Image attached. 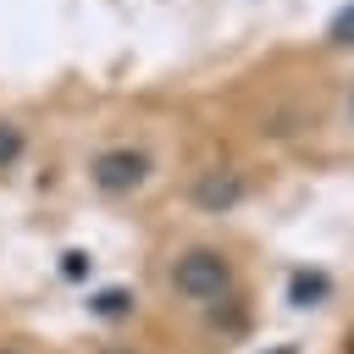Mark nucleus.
Here are the masks:
<instances>
[{
    "mask_svg": "<svg viewBox=\"0 0 354 354\" xmlns=\"http://www.w3.org/2000/svg\"><path fill=\"white\" fill-rule=\"evenodd\" d=\"M332 354H354V343H332Z\"/></svg>",
    "mask_w": 354,
    "mask_h": 354,
    "instance_id": "7",
    "label": "nucleus"
},
{
    "mask_svg": "<svg viewBox=\"0 0 354 354\" xmlns=\"http://www.w3.org/2000/svg\"><path fill=\"white\" fill-rule=\"evenodd\" d=\"M0 354H33V343H22V337H0Z\"/></svg>",
    "mask_w": 354,
    "mask_h": 354,
    "instance_id": "6",
    "label": "nucleus"
},
{
    "mask_svg": "<svg viewBox=\"0 0 354 354\" xmlns=\"http://www.w3.org/2000/svg\"><path fill=\"white\" fill-rule=\"evenodd\" d=\"M144 315L183 354H238L266 315V249L238 221L171 216L144 249Z\"/></svg>",
    "mask_w": 354,
    "mask_h": 354,
    "instance_id": "1",
    "label": "nucleus"
},
{
    "mask_svg": "<svg viewBox=\"0 0 354 354\" xmlns=\"http://www.w3.org/2000/svg\"><path fill=\"white\" fill-rule=\"evenodd\" d=\"M83 354H183L160 326L155 332H144V326H133V321H116L111 332H100Z\"/></svg>",
    "mask_w": 354,
    "mask_h": 354,
    "instance_id": "4",
    "label": "nucleus"
},
{
    "mask_svg": "<svg viewBox=\"0 0 354 354\" xmlns=\"http://www.w3.org/2000/svg\"><path fill=\"white\" fill-rule=\"evenodd\" d=\"M33 155V127L17 116V111H0V183L17 177Z\"/></svg>",
    "mask_w": 354,
    "mask_h": 354,
    "instance_id": "5",
    "label": "nucleus"
},
{
    "mask_svg": "<svg viewBox=\"0 0 354 354\" xmlns=\"http://www.w3.org/2000/svg\"><path fill=\"white\" fill-rule=\"evenodd\" d=\"M188 149H194V133H183L171 122H116L83 144L77 183L105 210H144V205L177 194Z\"/></svg>",
    "mask_w": 354,
    "mask_h": 354,
    "instance_id": "2",
    "label": "nucleus"
},
{
    "mask_svg": "<svg viewBox=\"0 0 354 354\" xmlns=\"http://www.w3.org/2000/svg\"><path fill=\"white\" fill-rule=\"evenodd\" d=\"M310 166H354V55H326V88H321Z\"/></svg>",
    "mask_w": 354,
    "mask_h": 354,
    "instance_id": "3",
    "label": "nucleus"
}]
</instances>
